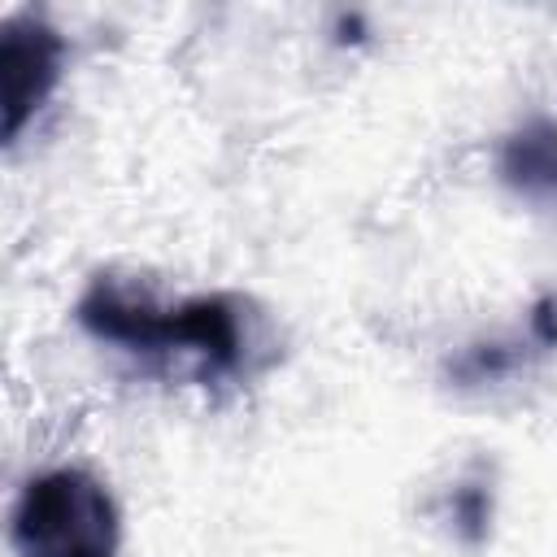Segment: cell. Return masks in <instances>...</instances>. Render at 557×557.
I'll list each match as a JSON object with an SVG mask.
<instances>
[{
  "instance_id": "cell-3",
  "label": "cell",
  "mask_w": 557,
  "mask_h": 557,
  "mask_svg": "<svg viewBox=\"0 0 557 557\" xmlns=\"http://www.w3.org/2000/svg\"><path fill=\"white\" fill-rule=\"evenodd\" d=\"M65 44L39 17H9L0 30V109H4V144L22 135V126L39 113L61 78Z\"/></svg>"
},
{
  "instance_id": "cell-2",
  "label": "cell",
  "mask_w": 557,
  "mask_h": 557,
  "mask_svg": "<svg viewBox=\"0 0 557 557\" xmlns=\"http://www.w3.org/2000/svg\"><path fill=\"white\" fill-rule=\"evenodd\" d=\"M9 540L22 557H117V505L87 470H48L22 487Z\"/></svg>"
},
{
  "instance_id": "cell-5",
  "label": "cell",
  "mask_w": 557,
  "mask_h": 557,
  "mask_svg": "<svg viewBox=\"0 0 557 557\" xmlns=\"http://www.w3.org/2000/svg\"><path fill=\"white\" fill-rule=\"evenodd\" d=\"M453 518H457V531L461 540L479 544L487 535V518H492V505H487V492L479 483H466L457 496H453Z\"/></svg>"
},
{
  "instance_id": "cell-4",
  "label": "cell",
  "mask_w": 557,
  "mask_h": 557,
  "mask_svg": "<svg viewBox=\"0 0 557 557\" xmlns=\"http://www.w3.org/2000/svg\"><path fill=\"white\" fill-rule=\"evenodd\" d=\"M500 178L531 205H557V126L535 117L500 148Z\"/></svg>"
},
{
  "instance_id": "cell-1",
  "label": "cell",
  "mask_w": 557,
  "mask_h": 557,
  "mask_svg": "<svg viewBox=\"0 0 557 557\" xmlns=\"http://www.w3.org/2000/svg\"><path fill=\"white\" fill-rule=\"evenodd\" d=\"M78 322L126 352L144 357H170L187 352L209 374H231L244 361V331H239V300L226 292L191 296L174 309H157L148 300H135L109 278H96L87 296L78 300Z\"/></svg>"
}]
</instances>
